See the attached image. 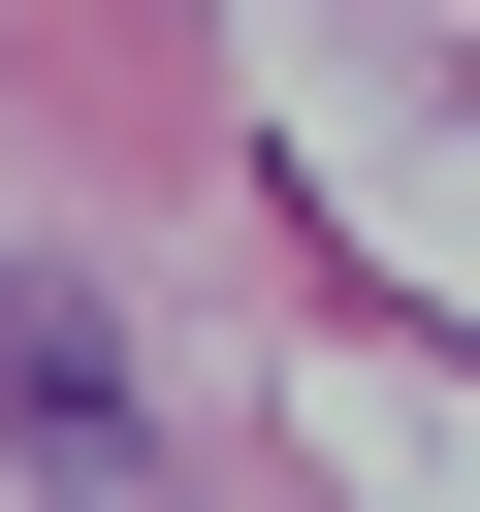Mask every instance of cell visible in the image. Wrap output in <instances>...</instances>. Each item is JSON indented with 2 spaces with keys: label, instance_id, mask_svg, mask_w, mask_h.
I'll list each match as a JSON object with an SVG mask.
<instances>
[{
  "label": "cell",
  "instance_id": "1",
  "mask_svg": "<svg viewBox=\"0 0 480 512\" xmlns=\"http://www.w3.org/2000/svg\"><path fill=\"white\" fill-rule=\"evenodd\" d=\"M0 384H32V480H64V512H128V352H96V288H32V320H0Z\"/></svg>",
  "mask_w": 480,
  "mask_h": 512
}]
</instances>
